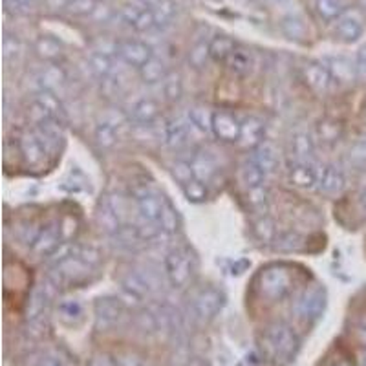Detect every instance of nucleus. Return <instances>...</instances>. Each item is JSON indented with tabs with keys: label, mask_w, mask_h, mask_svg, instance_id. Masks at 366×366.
<instances>
[{
	"label": "nucleus",
	"mask_w": 366,
	"mask_h": 366,
	"mask_svg": "<svg viewBox=\"0 0 366 366\" xmlns=\"http://www.w3.org/2000/svg\"><path fill=\"white\" fill-rule=\"evenodd\" d=\"M258 346H260L262 357L269 365L286 366L295 359L299 339L290 326L284 322H274L260 333Z\"/></svg>",
	"instance_id": "1"
},
{
	"label": "nucleus",
	"mask_w": 366,
	"mask_h": 366,
	"mask_svg": "<svg viewBox=\"0 0 366 366\" xmlns=\"http://www.w3.org/2000/svg\"><path fill=\"white\" fill-rule=\"evenodd\" d=\"M196 269L194 254L189 247H174L165 257V274L167 280L174 287H185L191 282Z\"/></svg>",
	"instance_id": "2"
},
{
	"label": "nucleus",
	"mask_w": 366,
	"mask_h": 366,
	"mask_svg": "<svg viewBox=\"0 0 366 366\" xmlns=\"http://www.w3.org/2000/svg\"><path fill=\"white\" fill-rule=\"evenodd\" d=\"M258 292L262 299H267V302H277L282 300L287 293L293 290L292 273L284 267L273 266L264 269L258 274Z\"/></svg>",
	"instance_id": "3"
},
{
	"label": "nucleus",
	"mask_w": 366,
	"mask_h": 366,
	"mask_svg": "<svg viewBox=\"0 0 366 366\" xmlns=\"http://www.w3.org/2000/svg\"><path fill=\"white\" fill-rule=\"evenodd\" d=\"M366 28L365 13L359 8H346L345 11L333 21V34L342 42H355L362 37Z\"/></svg>",
	"instance_id": "4"
},
{
	"label": "nucleus",
	"mask_w": 366,
	"mask_h": 366,
	"mask_svg": "<svg viewBox=\"0 0 366 366\" xmlns=\"http://www.w3.org/2000/svg\"><path fill=\"white\" fill-rule=\"evenodd\" d=\"M167 198H163L159 192L152 191L150 187L143 185L142 189L134 191V202H136V211L139 220L149 222V224H158L162 217L163 205Z\"/></svg>",
	"instance_id": "5"
},
{
	"label": "nucleus",
	"mask_w": 366,
	"mask_h": 366,
	"mask_svg": "<svg viewBox=\"0 0 366 366\" xmlns=\"http://www.w3.org/2000/svg\"><path fill=\"white\" fill-rule=\"evenodd\" d=\"M116 55L119 57L121 63H125L127 66L142 70L150 59L154 57V51H152V48L145 41H139V39H123V41H117Z\"/></svg>",
	"instance_id": "6"
},
{
	"label": "nucleus",
	"mask_w": 366,
	"mask_h": 366,
	"mask_svg": "<svg viewBox=\"0 0 366 366\" xmlns=\"http://www.w3.org/2000/svg\"><path fill=\"white\" fill-rule=\"evenodd\" d=\"M300 75H302V81L306 83V86L312 92L322 96V94H328L330 88L335 84L332 71L326 66V63H319V61H310V63L304 64L300 68Z\"/></svg>",
	"instance_id": "7"
},
{
	"label": "nucleus",
	"mask_w": 366,
	"mask_h": 366,
	"mask_svg": "<svg viewBox=\"0 0 366 366\" xmlns=\"http://www.w3.org/2000/svg\"><path fill=\"white\" fill-rule=\"evenodd\" d=\"M192 308L198 319L211 320L218 315L222 308H224V293L214 286L202 287L200 292L196 293Z\"/></svg>",
	"instance_id": "8"
},
{
	"label": "nucleus",
	"mask_w": 366,
	"mask_h": 366,
	"mask_svg": "<svg viewBox=\"0 0 366 366\" xmlns=\"http://www.w3.org/2000/svg\"><path fill=\"white\" fill-rule=\"evenodd\" d=\"M212 134L224 143H238L242 134V121L231 110L212 112Z\"/></svg>",
	"instance_id": "9"
},
{
	"label": "nucleus",
	"mask_w": 366,
	"mask_h": 366,
	"mask_svg": "<svg viewBox=\"0 0 366 366\" xmlns=\"http://www.w3.org/2000/svg\"><path fill=\"white\" fill-rule=\"evenodd\" d=\"M117 17L125 22L129 28H132L134 31H150V29L156 28V17L154 9L145 8L142 4H129L123 6V8L117 11Z\"/></svg>",
	"instance_id": "10"
},
{
	"label": "nucleus",
	"mask_w": 366,
	"mask_h": 366,
	"mask_svg": "<svg viewBox=\"0 0 366 366\" xmlns=\"http://www.w3.org/2000/svg\"><path fill=\"white\" fill-rule=\"evenodd\" d=\"M63 238V229H61V222H48L44 227L39 231L35 242L29 246L31 253L35 257H50L61 246Z\"/></svg>",
	"instance_id": "11"
},
{
	"label": "nucleus",
	"mask_w": 366,
	"mask_h": 366,
	"mask_svg": "<svg viewBox=\"0 0 366 366\" xmlns=\"http://www.w3.org/2000/svg\"><path fill=\"white\" fill-rule=\"evenodd\" d=\"M326 308V292L322 287H312L310 292L304 293L295 306L297 315L306 322H313L322 315Z\"/></svg>",
	"instance_id": "12"
},
{
	"label": "nucleus",
	"mask_w": 366,
	"mask_h": 366,
	"mask_svg": "<svg viewBox=\"0 0 366 366\" xmlns=\"http://www.w3.org/2000/svg\"><path fill=\"white\" fill-rule=\"evenodd\" d=\"M320 176V167L313 159L310 162H299L293 159L290 165V182L300 189H313L317 187Z\"/></svg>",
	"instance_id": "13"
},
{
	"label": "nucleus",
	"mask_w": 366,
	"mask_h": 366,
	"mask_svg": "<svg viewBox=\"0 0 366 366\" xmlns=\"http://www.w3.org/2000/svg\"><path fill=\"white\" fill-rule=\"evenodd\" d=\"M123 313H125V304L121 299L104 297L96 302V320L99 328H112L119 325Z\"/></svg>",
	"instance_id": "14"
},
{
	"label": "nucleus",
	"mask_w": 366,
	"mask_h": 366,
	"mask_svg": "<svg viewBox=\"0 0 366 366\" xmlns=\"http://www.w3.org/2000/svg\"><path fill=\"white\" fill-rule=\"evenodd\" d=\"M34 130L35 134H37L39 139H41L42 147H44L46 150V154L48 156L57 154L59 150H61V145H63V139H64L61 123L55 119L44 121V123H41V125L34 127Z\"/></svg>",
	"instance_id": "15"
},
{
	"label": "nucleus",
	"mask_w": 366,
	"mask_h": 366,
	"mask_svg": "<svg viewBox=\"0 0 366 366\" xmlns=\"http://www.w3.org/2000/svg\"><path fill=\"white\" fill-rule=\"evenodd\" d=\"M346 187V176L345 172L335 165H326L320 167V176L317 189L319 192L326 196H337L345 191Z\"/></svg>",
	"instance_id": "16"
},
{
	"label": "nucleus",
	"mask_w": 366,
	"mask_h": 366,
	"mask_svg": "<svg viewBox=\"0 0 366 366\" xmlns=\"http://www.w3.org/2000/svg\"><path fill=\"white\" fill-rule=\"evenodd\" d=\"M19 152L26 159V163H29L31 167L41 165L48 158L44 147H42L41 139H39L34 129L26 130L21 136V139H19Z\"/></svg>",
	"instance_id": "17"
},
{
	"label": "nucleus",
	"mask_w": 366,
	"mask_h": 366,
	"mask_svg": "<svg viewBox=\"0 0 366 366\" xmlns=\"http://www.w3.org/2000/svg\"><path fill=\"white\" fill-rule=\"evenodd\" d=\"M159 116V104L150 97H142L130 107V121L134 125L149 127Z\"/></svg>",
	"instance_id": "18"
},
{
	"label": "nucleus",
	"mask_w": 366,
	"mask_h": 366,
	"mask_svg": "<svg viewBox=\"0 0 366 366\" xmlns=\"http://www.w3.org/2000/svg\"><path fill=\"white\" fill-rule=\"evenodd\" d=\"M264 132L266 127L262 121L253 116L247 117L246 121H242V134L237 145H240L242 149H257L264 143Z\"/></svg>",
	"instance_id": "19"
},
{
	"label": "nucleus",
	"mask_w": 366,
	"mask_h": 366,
	"mask_svg": "<svg viewBox=\"0 0 366 366\" xmlns=\"http://www.w3.org/2000/svg\"><path fill=\"white\" fill-rule=\"evenodd\" d=\"M326 66L330 68V71H332L333 79H335V83L339 84H348L352 83V81L357 77V64L352 61V59L348 57H342V55H339V57H330L325 61Z\"/></svg>",
	"instance_id": "20"
},
{
	"label": "nucleus",
	"mask_w": 366,
	"mask_h": 366,
	"mask_svg": "<svg viewBox=\"0 0 366 366\" xmlns=\"http://www.w3.org/2000/svg\"><path fill=\"white\" fill-rule=\"evenodd\" d=\"M192 172H194V178L202 179V182H211L214 178V174L218 172V162L217 158L212 156V152L207 150H200L196 152L191 159Z\"/></svg>",
	"instance_id": "21"
},
{
	"label": "nucleus",
	"mask_w": 366,
	"mask_h": 366,
	"mask_svg": "<svg viewBox=\"0 0 366 366\" xmlns=\"http://www.w3.org/2000/svg\"><path fill=\"white\" fill-rule=\"evenodd\" d=\"M191 132L192 130L189 119H172L165 127L167 145H171L172 149H182V147H185L189 143Z\"/></svg>",
	"instance_id": "22"
},
{
	"label": "nucleus",
	"mask_w": 366,
	"mask_h": 366,
	"mask_svg": "<svg viewBox=\"0 0 366 366\" xmlns=\"http://www.w3.org/2000/svg\"><path fill=\"white\" fill-rule=\"evenodd\" d=\"M253 159L264 172L266 176L273 174L277 171V167H279V150L273 143L264 142L262 145H258L253 152Z\"/></svg>",
	"instance_id": "23"
},
{
	"label": "nucleus",
	"mask_w": 366,
	"mask_h": 366,
	"mask_svg": "<svg viewBox=\"0 0 366 366\" xmlns=\"http://www.w3.org/2000/svg\"><path fill=\"white\" fill-rule=\"evenodd\" d=\"M237 42L231 37H227V35H214V37L209 41V57H211V61H214V63L225 64L227 63V59L233 55V51L237 50Z\"/></svg>",
	"instance_id": "24"
},
{
	"label": "nucleus",
	"mask_w": 366,
	"mask_h": 366,
	"mask_svg": "<svg viewBox=\"0 0 366 366\" xmlns=\"http://www.w3.org/2000/svg\"><path fill=\"white\" fill-rule=\"evenodd\" d=\"M313 152H315V137L306 130L297 132L292 139L293 159L310 162V159H313Z\"/></svg>",
	"instance_id": "25"
},
{
	"label": "nucleus",
	"mask_w": 366,
	"mask_h": 366,
	"mask_svg": "<svg viewBox=\"0 0 366 366\" xmlns=\"http://www.w3.org/2000/svg\"><path fill=\"white\" fill-rule=\"evenodd\" d=\"M34 48L39 57L44 59V61H50V63L57 61L61 54H63V44L55 37H51V35H39L35 39Z\"/></svg>",
	"instance_id": "26"
},
{
	"label": "nucleus",
	"mask_w": 366,
	"mask_h": 366,
	"mask_svg": "<svg viewBox=\"0 0 366 366\" xmlns=\"http://www.w3.org/2000/svg\"><path fill=\"white\" fill-rule=\"evenodd\" d=\"M225 66L238 77H246V75H249L251 68H253V55H251V51L244 50V48H237L233 55L227 59Z\"/></svg>",
	"instance_id": "27"
},
{
	"label": "nucleus",
	"mask_w": 366,
	"mask_h": 366,
	"mask_svg": "<svg viewBox=\"0 0 366 366\" xmlns=\"http://www.w3.org/2000/svg\"><path fill=\"white\" fill-rule=\"evenodd\" d=\"M139 75H142L143 83H147V84L159 83L162 84V81L165 79L167 75H169V70H167L165 61L154 55V57L150 59L149 63H147L145 66L139 70Z\"/></svg>",
	"instance_id": "28"
},
{
	"label": "nucleus",
	"mask_w": 366,
	"mask_h": 366,
	"mask_svg": "<svg viewBox=\"0 0 366 366\" xmlns=\"http://www.w3.org/2000/svg\"><path fill=\"white\" fill-rule=\"evenodd\" d=\"M315 136L325 145H333V143H337L342 137V125L335 119H322L317 125Z\"/></svg>",
	"instance_id": "29"
},
{
	"label": "nucleus",
	"mask_w": 366,
	"mask_h": 366,
	"mask_svg": "<svg viewBox=\"0 0 366 366\" xmlns=\"http://www.w3.org/2000/svg\"><path fill=\"white\" fill-rule=\"evenodd\" d=\"M191 129L198 134L212 132V112L205 107H192L187 116Z\"/></svg>",
	"instance_id": "30"
},
{
	"label": "nucleus",
	"mask_w": 366,
	"mask_h": 366,
	"mask_svg": "<svg viewBox=\"0 0 366 366\" xmlns=\"http://www.w3.org/2000/svg\"><path fill=\"white\" fill-rule=\"evenodd\" d=\"M88 64H90L92 74L103 81L114 74V57L112 55L99 54V51H92L90 57H88Z\"/></svg>",
	"instance_id": "31"
},
{
	"label": "nucleus",
	"mask_w": 366,
	"mask_h": 366,
	"mask_svg": "<svg viewBox=\"0 0 366 366\" xmlns=\"http://www.w3.org/2000/svg\"><path fill=\"white\" fill-rule=\"evenodd\" d=\"M119 123L112 119L101 121L96 129V139L103 149H110L116 145L117 137H119Z\"/></svg>",
	"instance_id": "32"
},
{
	"label": "nucleus",
	"mask_w": 366,
	"mask_h": 366,
	"mask_svg": "<svg viewBox=\"0 0 366 366\" xmlns=\"http://www.w3.org/2000/svg\"><path fill=\"white\" fill-rule=\"evenodd\" d=\"M97 224L103 229V233L107 234H117L119 233V229L123 227L121 220L116 217V212H114L109 205L104 204V202L101 204L99 211H97Z\"/></svg>",
	"instance_id": "33"
},
{
	"label": "nucleus",
	"mask_w": 366,
	"mask_h": 366,
	"mask_svg": "<svg viewBox=\"0 0 366 366\" xmlns=\"http://www.w3.org/2000/svg\"><path fill=\"white\" fill-rule=\"evenodd\" d=\"M266 178H267L266 172H264L262 169L254 163L253 158L247 159V162L244 163V167H242V182H244V185H246L247 189L264 185Z\"/></svg>",
	"instance_id": "34"
},
{
	"label": "nucleus",
	"mask_w": 366,
	"mask_h": 366,
	"mask_svg": "<svg viewBox=\"0 0 366 366\" xmlns=\"http://www.w3.org/2000/svg\"><path fill=\"white\" fill-rule=\"evenodd\" d=\"M280 29H282V34L286 35L287 39H292V41H302V39L308 35V28H306L304 21L300 17H295V15L284 17L282 21H280Z\"/></svg>",
	"instance_id": "35"
},
{
	"label": "nucleus",
	"mask_w": 366,
	"mask_h": 366,
	"mask_svg": "<svg viewBox=\"0 0 366 366\" xmlns=\"http://www.w3.org/2000/svg\"><path fill=\"white\" fill-rule=\"evenodd\" d=\"M315 9L320 19L325 21H335L346 9L345 0H315Z\"/></svg>",
	"instance_id": "36"
},
{
	"label": "nucleus",
	"mask_w": 366,
	"mask_h": 366,
	"mask_svg": "<svg viewBox=\"0 0 366 366\" xmlns=\"http://www.w3.org/2000/svg\"><path fill=\"white\" fill-rule=\"evenodd\" d=\"M158 225L159 229H162V233L165 234H174L176 231H178L179 227L178 211H176V207L169 200H165V205H163V211H162V217H159Z\"/></svg>",
	"instance_id": "37"
},
{
	"label": "nucleus",
	"mask_w": 366,
	"mask_h": 366,
	"mask_svg": "<svg viewBox=\"0 0 366 366\" xmlns=\"http://www.w3.org/2000/svg\"><path fill=\"white\" fill-rule=\"evenodd\" d=\"M247 204L254 212L264 214L267 211V205H269V192H267L266 185L247 189Z\"/></svg>",
	"instance_id": "38"
},
{
	"label": "nucleus",
	"mask_w": 366,
	"mask_h": 366,
	"mask_svg": "<svg viewBox=\"0 0 366 366\" xmlns=\"http://www.w3.org/2000/svg\"><path fill=\"white\" fill-rule=\"evenodd\" d=\"M104 204L109 205L114 212H116V217L119 218L121 224L125 225L127 220L130 218V200L125 198V196L117 194V192H112L104 198Z\"/></svg>",
	"instance_id": "39"
},
{
	"label": "nucleus",
	"mask_w": 366,
	"mask_h": 366,
	"mask_svg": "<svg viewBox=\"0 0 366 366\" xmlns=\"http://www.w3.org/2000/svg\"><path fill=\"white\" fill-rule=\"evenodd\" d=\"M162 90L165 99L178 101L183 94L182 77L178 74H174V71H169V75L162 81Z\"/></svg>",
	"instance_id": "40"
},
{
	"label": "nucleus",
	"mask_w": 366,
	"mask_h": 366,
	"mask_svg": "<svg viewBox=\"0 0 366 366\" xmlns=\"http://www.w3.org/2000/svg\"><path fill=\"white\" fill-rule=\"evenodd\" d=\"M154 17H156V28H165L172 22V19L176 17V4L172 0H162L159 4H156L154 8Z\"/></svg>",
	"instance_id": "41"
},
{
	"label": "nucleus",
	"mask_w": 366,
	"mask_h": 366,
	"mask_svg": "<svg viewBox=\"0 0 366 366\" xmlns=\"http://www.w3.org/2000/svg\"><path fill=\"white\" fill-rule=\"evenodd\" d=\"M41 81H42V88L48 92L55 90V88H59L61 84L66 81V75H64L63 68L59 66H48L46 70H42L41 74Z\"/></svg>",
	"instance_id": "42"
},
{
	"label": "nucleus",
	"mask_w": 366,
	"mask_h": 366,
	"mask_svg": "<svg viewBox=\"0 0 366 366\" xmlns=\"http://www.w3.org/2000/svg\"><path fill=\"white\" fill-rule=\"evenodd\" d=\"M183 192L187 196V200L192 202V204H202L207 198V185L205 182L198 178H192L191 182H187L183 185Z\"/></svg>",
	"instance_id": "43"
},
{
	"label": "nucleus",
	"mask_w": 366,
	"mask_h": 366,
	"mask_svg": "<svg viewBox=\"0 0 366 366\" xmlns=\"http://www.w3.org/2000/svg\"><path fill=\"white\" fill-rule=\"evenodd\" d=\"M322 366H355V361L354 355L350 354L348 350L335 346L328 352V355L322 361Z\"/></svg>",
	"instance_id": "44"
},
{
	"label": "nucleus",
	"mask_w": 366,
	"mask_h": 366,
	"mask_svg": "<svg viewBox=\"0 0 366 366\" xmlns=\"http://www.w3.org/2000/svg\"><path fill=\"white\" fill-rule=\"evenodd\" d=\"M96 8V0H70L64 11H68L70 15H75V17H86V15H92Z\"/></svg>",
	"instance_id": "45"
},
{
	"label": "nucleus",
	"mask_w": 366,
	"mask_h": 366,
	"mask_svg": "<svg viewBox=\"0 0 366 366\" xmlns=\"http://www.w3.org/2000/svg\"><path fill=\"white\" fill-rule=\"evenodd\" d=\"M254 233L262 242H274L277 238V227L269 217H262L254 224Z\"/></svg>",
	"instance_id": "46"
},
{
	"label": "nucleus",
	"mask_w": 366,
	"mask_h": 366,
	"mask_svg": "<svg viewBox=\"0 0 366 366\" xmlns=\"http://www.w3.org/2000/svg\"><path fill=\"white\" fill-rule=\"evenodd\" d=\"M2 50H4V59L6 61H11V59H17L22 51V42L17 35L6 34L4 41H2Z\"/></svg>",
	"instance_id": "47"
},
{
	"label": "nucleus",
	"mask_w": 366,
	"mask_h": 366,
	"mask_svg": "<svg viewBox=\"0 0 366 366\" xmlns=\"http://www.w3.org/2000/svg\"><path fill=\"white\" fill-rule=\"evenodd\" d=\"M59 312L66 322H75L83 317V306L77 300H66L59 306Z\"/></svg>",
	"instance_id": "48"
},
{
	"label": "nucleus",
	"mask_w": 366,
	"mask_h": 366,
	"mask_svg": "<svg viewBox=\"0 0 366 366\" xmlns=\"http://www.w3.org/2000/svg\"><path fill=\"white\" fill-rule=\"evenodd\" d=\"M350 333H352V339H354L361 348H366V313H361V315L355 317L354 322H352Z\"/></svg>",
	"instance_id": "49"
},
{
	"label": "nucleus",
	"mask_w": 366,
	"mask_h": 366,
	"mask_svg": "<svg viewBox=\"0 0 366 366\" xmlns=\"http://www.w3.org/2000/svg\"><path fill=\"white\" fill-rule=\"evenodd\" d=\"M300 246V237L295 233H282L274 238V247L280 251H297Z\"/></svg>",
	"instance_id": "50"
},
{
	"label": "nucleus",
	"mask_w": 366,
	"mask_h": 366,
	"mask_svg": "<svg viewBox=\"0 0 366 366\" xmlns=\"http://www.w3.org/2000/svg\"><path fill=\"white\" fill-rule=\"evenodd\" d=\"M209 57V44H205V42H198V44H194V48L191 50V54H189V61H191V64L194 68H202L205 63H207Z\"/></svg>",
	"instance_id": "51"
},
{
	"label": "nucleus",
	"mask_w": 366,
	"mask_h": 366,
	"mask_svg": "<svg viewBox=\"0 0 366 366\" xmlns=\"http://www.w3.org/2000/svg\"><path fill=\"white\" fill-rule=\"evenodd\" d=\"M172 174H174V178L178 179L182 185H185L187 182H191V179L194 178L191 162H183V159H178V162L174 163V167H172Z\"/></svg>",
	"instance_id": "52"
},
{
	"label": "nucleus",
	"mask_w": 366,
	"mask_h": 366,
	"mask_svg": "<svg viewBox=\"0 0 366 366\" xmlns=\"http://www.w3.org/2000/svg\"><path fill=\"white\" fill-rule=\"evenodd\" d=\"M4 6L8 11L15 13V15H26V13L34 11L37 0H4Z\"/></svg>",
	"instance_id": "53"
},
{
	"label": "nucleus",
	"mask_w": 366,
	"mask_h": 366,
	"mask_svg": "<svg viewBox=\"0 0 366 366\" xmlns=\"http://www.w3.org/2000/svg\"><path fill=\"white\" fill-rule=\"evenodd\" d=\"M348 158L355 167H366V139H359L352 145Z\"/></svg>",
	"instance_id": "54"
},
{
	"label": "nucleus",
	"mask_w": 366,
	"mask_h": 366,
	"mask_svg": "<svg viewBox=\"0 0 366 366\" xmlns=\"http://www.w3.org/2000/svg\"><path fill=\"white\" fill-rule=\"evenodd\" d=\"M116 15H117V13L114 11L112 8H109V6L97 4V8L94 9V13H92L90 17H92V19H96V21L107 22V21H110V19L116 17Z\"/></svg>",
	"instance_id": "55"
},
{
	"label": "nucleus",
	"mask_w": 366,
	"mask_h": 366,
	"mask_svg": "<svg viewBox=\"0 0 366 366\" xmlns=\"http://www.w3.org/2000/svg\"><path fill=\"white\" fill-rule=\"evenodd\" d=\"M355 64H357L359 77H366V46L359 50L357 59H355Z\"/></svg>",
	"instance_id": "56"
},
{
	"label": "nucleus",
	"mask_w": 366,
	"mask_h": 366,
	"mask_svg": "<svg viewBox=\"0 0 366 366\" xmlns=\"http://www.w3.org/2000/svg\"><path fill=\"white\" fill-rule=\"evenodd\" d=\"M37 366H66V362L59 357V355H44V357L37 362Z\"/></svg>",
	"instance_id": "57"
},
{
	"label": "nucleus",
	"mask_w": 366,
	"mask_h": 366,
	"mask_svg": "<svg viewBox=\"0 0 366 366\" xmlns=\"http://www.w3.org/2000/svg\"><path fill=\"white\" fill-rule=\"evenodd\" d=\"M90 366H117V365L112 361V359L107 357V355H99V357L92 359Z\"/></svg>",
	"instance_id": "58"
},
{
	"label": "nucleus",
	"mask_w": 366,
	"mask_h": 366,
	"mask_svg": "<svg viewBox=\"0 0 366 366\" xmlns=\"http://www.w3.org/2000/svg\"><path fill=\"white\" fill-rule=\"evenodd\" d=\"M159 2H162V0H137V4L145 6V8H154Z\"/></svg>",
	"instance_id": "59"
},
{
	"label": "nucleus",
	"mask_w": 366,
	"mask_h": 366,
	"mask_svg": "<svg viewBox=\"0 0 366 366\" xmlns=\"http://www.w3.org/2000/svg\"><path fill=\"white\" fill-rule=\"evenodd\" d=\"M361 202H362V205H365V209H366V191L362 192V196H361Z\"/></svg>",
	"instance_id": "60"
},
{
	"label": "nucleus",
	"mask_w": 366,
	"mask_h": 366,
	"mask_svg": "<svg viewBox=\"0 0 366 366\" xmlns=\"http://www.w3.org/2000/svg\"><path fill=\"white\" fill-rule=\"evenodd\" d=\"M267 2H280V0H267Z\"/></svg>",
	"instance_id": "61"
},
{
	"label": "nucleus",
	"mask_w": 366,
	"mask_h": 366,
	"mask_svg": "<svg viewBox=\"0 0 366 366\" xmlns=\"http://www.w3.org/2000/svg\"><path fill=\"white\" fill-rule=\"evenodd\" d=\"M242 2H254V0H242Z\"/></svg>",
	"instance_id": "62"
},
{
	"label": "nucleus",
	"mask_w": 366,
	"mask_h": 366,
	"mask_svg": "<svg viewBox=\"0 0 366 366\" xmlns=\"http://www.w3.org/2000/svg\"><path fill=\"white\" fill-rule=\"evenodd\" d=\"M365 366H366V357H365Z\"/></svg>",
	"instance_id": "63"
}]
</instances>
